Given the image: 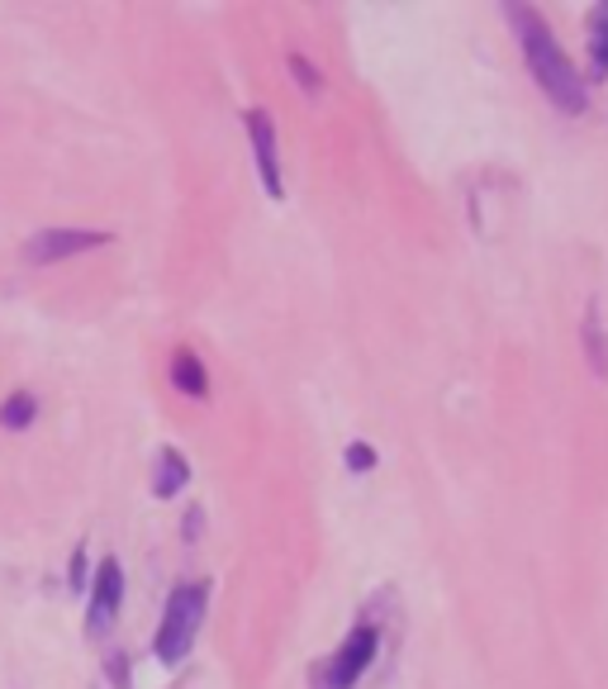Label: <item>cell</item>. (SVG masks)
<instances>
[{
	"instance_id": "cell-11",
	"label": "cell",
	"mask_w": 608,
	"mask_h": 689,
	"mask_svg": "<svg viewBox=\"0 0 608 689\" xmlns=\"http://www.w3.org/2000/svg\"><path fill=\"white\" fill-rule=\"evenodd\" d=\"M585 347H590V361H594V371H608V343H604V333H599V309L590 305V315H585Z\"/></svg>"
},
{
	"instance_id": "cell-2",
	"label": "cell",
	"mask_w": 608,
	"mask_h": 689,
	"mask_svg": "<svg viewBox=\"0 0 608 689\" xmlns=\"http://www.w3.org/2000/svg\"><path fill=\"white\" fill-rule=\"evenodd\" d=\"M204 608H210V580H186L172 590V600L162 608L158 642H152L162 666H181L190 656V647L200 637V623H204Z\"/></svg>"
},
{
	"instance_id": "cell-12",
	"label": "cell",
	"mask_w": 608,
	"mask_h": 689,
	"mask_svg": "<svg viewBox=\"0 0 608 689\" xmlns=\"http://www.w3.org/2000/svg\"><path fill=\"white\" fill-rule=\"evenodd\" d=\"M286 67L295 72V82H300V86L309 90V96H314V90H323V76H319L314 67H309V58H300V53H290V58H286Z\"/></svg>"
},
{
	"instance_id": "cell-1",
	"label": "cell",
	"mask_w": 608,
	"mask_h": 689,
	"mask_svg": "<svg viewBox=\"0 0 608 689\" xmlns=\"http://www.w3.org/2000/svg\"><path fill=\"white\" fill-rule=\"evenodd\" d=\"M504 15H509L513 34H519L523 58H528V72H533V82L542 86V96H547L551 106H561L566 114H580V110H585V82H580V72L571 67L566 48L556 44L551 24L542 20L533 5H504Z\"/></svg>"
},
{
	"instance_id": "cell-3",
	"label": "cell",
	"mask_w": 608,
	"mask_h": 689,
	"mask_svg": "<svg viewBox=\"0 0 608 689\" xmlns=\"http://www.w3.org/2000/svg\"><path fill=\"white\" fill-rule=\"evenodd\" d=\"M376 647H381V628H376V623H357V628L343 637L338 652L319 666L314 689H352L361 675H367L371 661H376Z\"/></svg>"
},
{
	"instance_id": "cell-6",
	"label": "cell",
	"mask_w": 608,
	"mask_h": 689,
	"mask_svg": "<svg viewBox=\"0 0 608 689\" xmlns=\"http://www.w3.org/2000/svg\"><path fill=\"white\" fill-rule=\"evenodd\" d=\"M243 128H248V143H252V158H257V172H262V186L271 200L286 195V181H281V158H276V124H271L266 110H248L243 114Z\"/></svg>"
},
{
	"instance_id": "cell-4",
	"label": "cell",
	"mask_w": 608,
	"mask_h": 689,
	"mask_svg": "<svg viewBox=\"0 0 608 689\" xmlns=\"http://www.w3.org/2000/svg\"><path fill=\"white\" fill-rule=\"evenodd\" d=\"M114 233L110 229H44L29 238V248H24V257H29L34 267L44 262H62V257H76V253H90L100 248V243H110Z\"/></svg>"
},
{
	"instance_id": "cell-15",
	"label": "cell",
	"mask_w": 608,
	"mask_h": 689,
	"mask_svg": "<svg viewBox=\"0 0 608 689\" xmlns=\"http://www.w3.org/2000/svg\"><path fill=\"white\" fill-rule=\"evenodd\" d=\"M110 680H114V685H120V689H128V685H124V656H120V652H114V656H110Z\"/></svg>"
},
{
	"instance_id": "cell-7",
	"label": "cell",
	"mask_w": 608,
	"mask_h": 689,
	"mask_svg": "<svg viewBox=\"0 0 608 689\" xmlns=\"http://www.w3.org/2000/svg\"><path fill=\"white\" fill-rule=\"evenodd\" d=\"M186 480H190L186 457H181L176 447H162V452H158V466H152V495H158V500H172V495H181V490H186Z\"/></svg>"
},
{
	"instance_id": "cell-5",
	"label": "cell",
	"mask_w": 608,
	"mask_h": 689,
	"mask_svg": "<svg viewBox=\"0 0 608 689\" xmlns=\"http://www.w3.org/2000/svg\"><path fill=\"white\" fill-rule=\"evenodd\" d=\"M120 604H124V570L114 556H106L96 570V580H90V608H86V628L90 637L110 632L114 618H120Z\"/></svg>"
},
{
	"instance_id": "cell-8",
	"label": "cell",
	"mask_w": 608,
	"mask_h": 689,
	"mask_svg": "<svg viewBox=\"0 0 608 689\" xmlns=\"http://www.w3.org/2000/svg\"><path fill=\"white\" fill-rule=\"evenodd\" d=\"M172 385L181 390V395H190V399H204L210 395V371H204V361L196 353H181L172 357Z\"/></svg>"
},
{
	"instance_id": "cell-14",
	"label": "cell",
	"mask_w": 608,
	"mask_h": 689,
	"mask_svg": "<svg viewBox=\"0 0 608 689\" xmlns=\"http://www.w3.org/2000/svg\"><path fill=\"white\" fill-rule=\"evenodd\" d=\"M72 585L86 590V547H76V556H72Z\"/></svg>"
},
{
	"instance_id": "cell-9",
	"label": "cell",
	"mask_w": 608,
	"mask_h": 689,
	"mask_svg": "<svg viewBox=\"0 0 608 689\" xmlns=\"http://www.w3.org/2000/svg\"><path fill=\"white\" fill-rule=\"evenodd\" d=\"M590 76L594 82L608 76V0L590 10Z\"/></svg>"
},
{
	"instance_id": "cell-10",
	"label": "cell",
	"mask_w": 608,
	"mask_h": 689,
	"mask_svg": "<svg viewBox=\"0 0 608 689\" xmlns=\"http://www.w3.org/2000/svg\"><path fill=\"white\" fill-rule=\"evenodd\" d=\"M38 414V399L29 395V390H15V395L0 405V428H29Z\"/></svg>"
},
{
	"instance_id": "cell-13",
	"label": "cell",
	"mask_w": 608,
	"mask_h": 689,
	"mask_svg": "<svg viewBox=\"0 0 608 689\" xmlns=\"http://www.w3.org/2000/svg\"><path fill=\"white\" fill-rule=\"evenodd\" d=\"M343 462H347V471H371V466H376V447H367V442H352V447L343 452Z\"/></svg>"
}]
</instances>
